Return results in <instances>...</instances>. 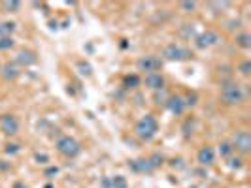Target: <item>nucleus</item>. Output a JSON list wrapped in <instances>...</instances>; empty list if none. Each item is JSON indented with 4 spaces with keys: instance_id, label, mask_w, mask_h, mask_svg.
Listing matches in <instances>:
<instances>
[{
    "instance_id": "nucleus-27",
    "label": "nucleus",
    "mask_w": 251,
    "mask_h": 188,
    "mask_svg": "<svg viewBox=\"0 0 251 188\" xmlns=\"http://www.w3.org/2000/svg\"><path fill=\"white\" fill-rule=\"evenodd\" d=\"M0 70H2V64H0Z\"/></svg>"
},
{
    "instance_id": "nucleus-21",
    "label": "nucleus",
    "mask_w": 251,
    "mask_h": 188,
    "mask_svg": "<svg viewBox=\"0 0 251 188\" xmlns=\"http://www.w3.org/2000/svg\"><path fill=\"white\" fill-rule=\"evenodd\" d=\"M240 72H242V75H250V60L240 64Z\"/></svg>"
},
{
    "instance_id": "nucleus-22",
    "label": "nucleus",
    "mask_w": 251,
    "mask_h": 188,
    "mask_svg": "<svg viewBox=\"0 0 251 188\" xmlns=\"http://www.w3.org/2000/svg\"><path fill=\"white\" fill-rule=\"evenodd\" d=\"M182 8H185V10H191V12H193V10L197 8V4H195V2H183V4H182Z\"/></svg>"
},
{
    "instance_id": "nucleus-12",
    "label": "nucleus",
    "mask_w": 251,
    "mask_h": 188,
    "mask_svg": "<svg viewBox=\"0 0 251 188\" xmlns=\"http://www.w3.org/2000/svg\"><path fill=\"white\" fill-rule=\"evenodd\" d=\"M132 169L134 171H138V173H151L153 169H155V166L149 162V158L147 160H136L134 164H132Z\"/></svg>"
},
{
    "instance_id": "nucleus-4",
    "label": "nucleus",
    "mask_w": 251,
    "mask_h": 188,
    "mask_svg": "<svg viewBox=\"0 0 251 188\" xmlns=\"http://www.w3.org/2000/svg\"><path fill=\"white\" fill-rule=\"evenodd\" d=\"M230 145L234 150H238L240 154H250L251 150V135L248 130H238L234 132L232 139H230Z\"/></svg>"
},
{
    "instance_id": "nucleus-5",
    "label": "nucleus",
    "mask_w": 251,
    "mask_h": 188,
    "mask_svg": "<svg viewBox=\"0 0 251 188\" xmlns=\"http://www.w3.org/2000/svg\"><path fill=\"white\" fill-rule=\"evenodd\" d=\"M164 58L166 60H187L189 58V51L182 47V45H178V43H168L166 47H164Z\"/></svg>"
},
{
    "instance_id": "nucleus-18",
    "label": "nucleus",
    "mask_w": 251,
    "mask_h": 188,
    "mask_svg": "<svg viewBox=\"0 0 251 188\" xmlns=\"http://www.w3.org/2000/svg\"><path fill=\"white\" fill-rule=\"evenodd\" d=\"M17 75H19V72H17L15 66H10V64H8V66L4 68V77H6V79H15Z\"/></svg>"
},
{
    "instance_id": "nucleus-16",
    "label": "nucleus",
    "mask_w": 251,
    "mask_h": 188,
    "mask_svg": "<svg viewBox=\"0 0 251 188\" xmlns=\"http://www.w3.org/2000/svg\"><path fill=\"white\" fill-rule=\"evenodd\" d=\"M232 152H234V149H232V145H230L228 141H225V143L219 145V154H221L223 158H230Z\"/></svg>"
},
{
    "instance_id": "nucleus-9",
    "label": "nucleus",
    "mask_w": 251,
    "mask_h": 188,
    "mask_svg": "<svg viewBox=\"0 0 251 188\" xmlns=\"http://www.w3.org/2000/svg\"><path fill=\"white\" fill-rule=\"evenodd\" d=\"M197 160H198V164H202V166H211V164L215 162V150L211 147H208V145L202 147L198 150Z\"/></svg>"
},
{
    "instance_id": "nucleus-8",
    "label": "nucleus",
    "mask_w": 251,
    "mask_h": 188,
    "mask_svg": "<svg viewBox=\"0 0 251 188\" xmlns=\"http://www.w3.org/2000/svg\"><path fill=\"white\" fill-rule=\"evenodd\" d=\"M217 41H219L217 32H213V30H206V32H202V34L197 38V47L198 49H208V47H213Z\"/></svg>"
},
{
    "instance_id": "nucleus-23",
    "label": "nucleus",
    "mask_w": 251,
    "mask_h": 188,
    "mask_svg": "<svg viewBox=\"0 0 251 188\" xmlns=\"http://www.w3.org/2000/svg\"><path fill=\"white\" fill-rule=\"evenodd\" d=\"M19 150V145H8V149H6V152H17Z\"/></svg>"
},
{
    "instance_id": "nucleus-10",
    "label": "nucleus",
    "mask_w": 251,
    "mask_h": 188,
    "mask_svg": "<svg viewBox=\"0 0 251 188\" xmlns=\"http://www.w3.org/2000/svg\"><path fill=\"white\" fill-rule=\"evenodd\" d=\"M145 85L151 89V91H160V89H164V77H162V74H147L145 75Z\"/></svg>"
},
{
    "instance_id": "nucleus-7",
    "label": "nucleus",
    "mask_w": 251,
    "mask_h": 188,
    "mask_svg": "<svg viewBox=\"0 0 251 188\" xmlns=\"http://www.w3.org/2000/svg\"><path fill=\"white\" fill-rule=\"evenodd\" d=\"M160 66H162V62L159 60L157 56H142L140 60H138V70L140 72H145V74H155V72H159L160 70Z\"/></svg>"
},
{
    "instance_id": "nucleus-25",
    "label": "nucleus",
    "mask_w": 251,
    "mask_h": 188,
    "mask_svg": "<svg viewBox=\"0 0 251 188\" xmlns=\"http://www.w3.org/2000/svg\"><path fill=\"white\" fill-rule=\"evenodd\" d=\"M232 164H230V166H232V168H240V166H242V160H240V158H232Z\"/></svg>"
},
{
    "instance_id": "nucleus-20",
    "label": "nucleus",
    "mask_w": 251,
    "mask_h": 188,
    "mask_svg": "<svg viewBox=\"0 0 251 188\" xmlns=\"http://www.w3.org/2000/svg\"><path fill=\"white\" fill-rule=\"evenodd\" d=\"M4 8H6V10H13L12 14H15V12L21 8V4H19V2H4Z\"/></svg>"
},
{
    "instance_id": "nucleus-19",
    "label": "nucleus",
    "mask_w": 251,
    "mask_h": 188,
    "mask_svg": "<svg viewBox=\"0 0 251 188\" xmlns=\"http://www.w3.org/2000/svg\"><path fill=\"white\" fill-rule=\"evenodd\" d=\"M112 185H114V188H127V179L121 177V175H117V177H114Z\"/></svg>"
},
{
    "instance_id": "nucleus-6",
    "label": "nucleus",
    "mask_w": 251,
    "mask_h": 188,
    "mask_svg": "<svg viewBox=\"0 0 251 188\" xmlns=\"http://www.w3.org/2000/svg\"><path fill=\"white\" fill-rule=\"evenodd\" d=\"M0 130L6 135H15L19 132V121L15 115H2L0 117Z\"/></svg>"
},
{
    "instance_id": "nucleus-17",
    "label": "nucleus",
    "mask_w": 251,
    "mask_h": 188,
    "mask_svg": "<svg viewBox=\"0 0 251 188\" xmlns=\"http://www.w3.org/2000/svg\"><path fill=\"white\" fill-rule=\"evenodd\" d=\"M13 45H15V41H13L12 36H8V38H0V51H8V49H12Z\"/></svg>"
},
{
    "instance_id": "nucleus-15",
    "label": "nucleus",
    "mask_w": 251,
    "mask_h": 188,
    "mask_svg": "<svg viewBox=\"0 0 251 188\" xmlns=\"http://www.w3.org/2000/svg\"><path fill=\"white\" fill-rule=\"evenodd\" d=\"M236 43L240 45V47H244V49H248L251 45V36L248 34V32H240L236 36Z\"/></svg>"
},
{
    "instance_id": "nucleus-2",
    "label": "nucleus",
    "mask_w": 251,
    "mask_h": 188,
    "mask_svg": "<svg viewBox=\"0 0 251 188\" xmlns=\"http://www.w3.org/2000/svg\"><path fill=\"white\" fill-rule=\"evenodd\" d=\"M244 98H246V94H244L242 85H238V83H227V85H223L221 100L227 106H238V104L244 102Z\"/></svg>"
},
{
    "instance_id": "nucleus-24",
    "label": "nucleus",
    "mask_w": 251,
    "mask_h": 188,
    "mask_svg": "<svg viewBox=\"0 0 251 188\" xmlns=\"http://www.w3.org/2000/svg\"><path fill=\"white\" fill-rule=\"evenodd\" d=\"M138 83V77L136 75H132V77H127V85H136Z\"/></svg>"
},
{
    "instance_id": "nucleus-3",
    "label": "nucleus",
    "mask_w": 251,
    "mask_h": 188,
    "mask_svg": "<svg viewBox=\"0 0 251 188\" xmlns=\"http://www.w3.org/2000/svg\"><path fill=\"white\" fill-rule=\"evenodd\" d=\"M57 150L66 156V158H74V156H78L81 147H79V141L78 139H74L72 135H63V137H59L57 139Z\"/></svg>"
},
{
    "instance_id": "nucleus-11",
    "label": "nucleus",
    "mask_w": 251,
    "mask_h": 188,
    "mask_svg": "<svg viewBox=\"0 0 251 188\" xmlns=\"http://www.w3.org/2000/svg\"><path fill=\"white\" fill-rule=\"evenodd\" d=\"M185 102H183V98L182 96H172L170 100H168V109H170L174 115H182L185 111Z\"/></svg>"
},
{
    "instance_id": "nucleus-14",
    "label": "nucleus",
    "mask_w": 251,
    "mask_h": 188,
    "mask_svg": "<svg viewBox=\"0 0 251 188\" xmlns=\"http://www.w3.org/2000/svg\"><path fill=\"white\" fill-rule=\"evenodd\" d=\"M13 30H15V23H12V21H4V23H0V38H8V36H12Z\"/></svg>"
},
{
    "instance_id": "nucleus-1",
    "label": "nucleus",
    "mask_w": 251,
    "mask_h": 188,
    "mask_svg": "<svg viewBox=\"0 0 251 188\" xmlns=\"http://www.w3.org/2000/svg\"><path fill=\"white\" fill-rule=\"evenodd\" d=\"M134 132H136V135H138L140 139L149 141V139L155 137V134L159 132V121L153 117V115H144L140 121L136 122Z\"/></svg>"
},
{
    "instance_id": "nucleus-13",
    "label": "nucleus",
    "mask_w": 251,
    "mask_h": 188,
    "mask_svg": "<svg viewBox=\"0 0 251 188\" xmlns=\"http://www.w3.org/2000/svg\"><path fill=\"white\" fill-rule=\"evenodd\" d=\"M19 64H25V66H30L36 58H34V53H30V51H21V53L17 55V58H15Z\"/></svg>"
},
{
    "instance_id": "nucleus-26",
    "label": "nucleus",
    "mask_w": 251,
    "mask_h": 188,
    "mask_svg": "<svg viewBox=\"0 0 251 188\" xmlns=\"http://www.w3.org/2000/svg\"><path fill=\"white\" fill-rule=\"evenodd\" d=\"M46 188H53V187H51V185H47V187H46Z\"/></svg>"
}]
</instances>
